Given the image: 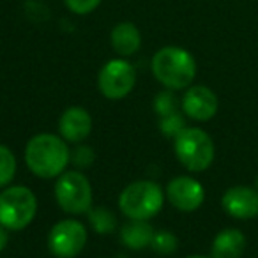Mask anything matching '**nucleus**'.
I'll use <instances>...</instances> for the list:
<instances>
[{
	"label": "nucleus",
	"instance_id": "14",
	"mask_svg": "<svg viewBox=\"0 0 258 258\" xmlns=\"http://www.w3.org/2000/svg\"><path fill=\"white\" fill-rule=\"evenodd\" d=\"M246 251V237L237 228H225L214 237L212 258H240Z\"/></svg>",
	"mask_w": 258,
	"mask_h": 258
},
{
	"label": "nucleus",
	"instance_id": "22",
	"mask_svg": "<svg viewBox=\"0 0 258 258\" xmlns=\"http://www.w3.org/2000/svg\"><path fill=\"white\" fill-rule=\"evenodd\" d=\"M71 163H75L78 168H87L94 161V152L89 147H78L75 154L71 156Z\"/></svg>",
	"mask_w": 258,
	"mask_h": 258
},
{
	"label": "nucleus",
	"instance_id": "3",
	"mask_svg": "<svg viewBox=\"0 0 258 258\" xmlns=\"http://www.w3.org/2000/svg\"><path fill=\"white\" fill-rule=\"evenodd\" d=\"M166 193L154 180H135L118 195V209L127 219L149 221L165 204Z\"/></svg>",
	"mask_w": 258,
	"mask_h": 258
},
{
	"label": "nucleus",
	"instance_id": "8",
	"mask_svg": "<svg viewBox=\"0 0 258 258\" xmlns=\"http://www.w3.org/2000/svg\"><path fill=\"white\" fill-rule=\"evenodd\" d=\"M87 244V228L78 219H62L48 233V249L55 258H75Z\"/></svg>",
	"mask_w": 258,
	"mask_h": 258
},
{
	"label": "nucleus",
	"instance_id": "6",
	"mask_svg": "<svg viewBox=\"0 0 258 258\" xmlns=\"http://www.w3.org/2000/svg\"><path fill=\"white\" fill-rule=\"evenodd\" d=\"M55 200L64 212L80 216L92 207V186L82 172L66 170L55 180Z\"/></svg>",
	"mask_w": 258,
	"mask_h": 258
},
{
	"label": "nucleus",
	"instance_id": "2",
	"mask_svg": "<svg viewBox=\"0 0 258 258\" xmlns=\"http://www.w3.org/2000/svg\"><path fill=\"white\" fill-rule=\"evenodd\" d=\"M152 75L168 90H182L191 87L197 76V60L180 46H165L152 57Z\"/></svg>",
	"mask_w": 258,
	"mask_h": 258
},
{
	"label": "nucleus",
	"instance_id": "10",
	"mask_svg": "<svg viewBox=\"0 0 258 258\" xmlns=\"http://www.w3.org/2000/svg\"><path fill=\"white\" fill-rule=\"evenodd\" d=\"M182 113L195 122H207L218 113L219 101L214 90L205 85H193L187 87L182 96Z\"/></svg>",
	"mask_w": 258,
	"mask_h": 258
},
{
	"label": "nucleus",
	"instance_id": "16",
	"mask_svg": "<svg viewBox=\"0 0 258 258\" xmlns=\"http://www.w3.org/2000/svg\"><path fill=\"white\" fill-rule=\"evenodd\" d=\"M89 221L90 226L96 233H101V235H106V233H111L117 226V218L111 211L104 207H97L89 211Z\"/></svg>",
	"mask_w": 258,
	"mask_h": 258
},
{
	"label": "nucleus",
	"instance_id": "1",
	"mask_svg": "<svg viewBox=\"0 0 258 258\" xmlns=\"http://www.w3.org/2000/svg\"><path fill=\"white\" fill-rule=\"evenodd\" d=\"M71 161L68 142L60 135L39 133L25 147V163L39 179H57L68 170Z\"/></svg>",
	"mask_w": 258,
	"mask_h": 258
},
{
	"label": "nucleus",
	"instance_id": "19",
	"mask_svg": "<svg viewBox=\"0 0 258 258\" xmlns=\"http://www.w3.org/2000/svg\"><path fill=\"white\" fill-rule=\"evenodd\" d=\"M154 110H156V113H158L159 117H166V115L179 111V101H177L173 90L166 89V90H163V92H159L158 96H156Z\"/></svg>",
	"mask_w": 258,
	"mask_h": 258
},
{
	"label": "nucleus",
	"instance_id": "23",
	"mask_svg": "<svg viewBox=\"0 0 258 258\" xmlns=\"http://www.w3.org/2000/svg\"><path fill=\"white\" fill-rule=\"evenodd\" d=\"M8 232H9V230H6L4 226L0 225V253H2V251L6 249V246H8V242H9Z\"/></svg>",
	"mask_w": 258,
	"mask_h": 258
},
{
	"label": "nucleus",
	"instance_id": "7",
	"mask_svg": "<svg viewBox=\"0 0 258 258\" xmlns=\"http://www.w3.org/2000/svg\"><path fill=\"white\" fill-rule=\"evenodd\" d=\"M137 85V69L125 58H111L97 75V89L106 99H122Z\"/></svg>",
	"mask_w": 258,
	"mask_h": 258
},
{
	"label": "nucleus",
	"instance_id": "24",
	"mask_svg": "<svg viewBox=\"0 0 258 258\" xmlns=\"http://www.w3.org/2000/svg\"><path fill=\"white\" fill-rule=\"evenodd\" d=\"M186 258H212V256H204V254H191V256H186Z\"/></svg>",
	"mask_w": 258,
	"mask_h": 258
},
{
	"label": "nucleus",
	"instance_id": "5",
	"mask_svg": "<svg viewBox=\"0 0 258 258\" xmlns=\"http://www.w3.org/2000/svg\"><path fill=\"white\" fill-rule=\"evenodd\" d=\"M37 198L27 186H8L0 191V225L9 232H20L34 221Z\"/></svg>",
	"mask_w": 258,
	"mask_h": 258
},
{
	"label": "nucleus",
	"instance_id": "9",
	"mask_svg": "<svg viewBox=\"0 0 258 258\" xmlns=\"http://www.w3.org/2000/svg\"><path fill=\"white\" fill-rule=\"evenodd\" d=\"M166 198L180 212H193L202 207L205 200V189L200 180L189 175L173 177L165 189Z\"/></svg>",
	"mask_w": 258,
	"mask_h": 258
},
{
	"label": "nucleus",
	"instance_id": "25",
	"mask_svg": "<svg viewBox=\"0 0 258 258\" xmlns=\"http://www.w3.org/2000/svg\"><path fill=\"white\" fill-rule=\"evenodd\" d=\"M254 187H256V191H258V177H256V184H254Z\"/></svg>",
	"mask_w": 258,
	"mask_h": 258
},
{
	"label": "nucleus",
	"instance_id": "20",
	"mask_svg": "<svg viewBox=\"0 0 258 258\" xmlns=\"http://www.w3.org/2000/svg\"><path fill=\"white\" fill-rule=\"evenodd\" d=\"M177 246H179V240H177V237L173 235L172 232H168V230L156 232L154 240H152V244H151L152 249L158 251V253H161V254L173 253V251H177Z\"/></svg>",
	"mask_w": 258,
	"mask_h": 258
},
{
	"label": "nucleus",
	"instance_id": "18",
	"mask_svg": "<svg viewBox=\"0 0 258 258\" xmlns=\"http://www.w3.org/2000/svg\"><path fill=\"white\" fill-rule=\"evenodd\" d=\"M186 115L180 113V111H175V113H170L166 117H159V129L165 137L175 138L177 135L186 127Z\"/></svg>",
	"mask_w": 258,
	"mask_h": 258
},
{
	"label": "nucleus",
	"instance_id": "4",
	"mask_svg": "<svg viewBox=\"0 0 258 258\" xmlns=\"http://www.w3.org/2000/svg\"><path fill=\"white\" fill-rule=\"evenodd\" d=\"M173 151L187 172H205L214 161V142L200 127H184L173 138Z\"/></svg>",
	"mask_w": 258,
	"mask_h": 258
},
{
	"label": "nucleus",
	"instance_id": "17",
	"mask_svg": "<svg viewBox=\"0 0 258 258\" xmlns=\"http://www.w3.org/2000/svg\"><path fill=\"white\" fill-rule=\"evenodd\" d=\"M16 175V156L8 145L0 144V189L11 186Z\"/></svg>",
	"mask_w": 258,
	"mask_h": 258
},
{
	"label": "nucleus",
	"instance_id": "21",
	"mask_svg": "<svg viewBox=\"0 0 258 258\" xmlns=\"http://www.w3.org/2000/svg\"><path fill=\"white\" fill-rule=\"evenodd\" d=\"M64 4L75 15H89L94 9H97L101 0H64Z\"/></svg>",
	"mask_w": 258,
	"mask_h": 258
},
{
	"label": "nucleus",
	"instance_id": "15",
	"mask_svg": "<svg viewBox=\"0 0 258 258\" xmlns=\"http://www.w3.org/2000/svg\"><path fill=\"white\" fill-rule=\"evenodd\" d=\"M156 230L149 221H138V219H129L127 225L120 228V240L127 249L140 251L145 247H151L154 240Z\"/></svg>",
	"mask_w": 258,
	"mask_h": 258
},
{
	"label": "nucleus",
	"instance_id": "12",
	"mask_svg": "<svg viewBox=\"0 0 258 258\" xmlns=\"http://www.w3.org/2000/svg\"><path fill=\"white\" fill-rule=\"evenodd\" d=\"M92 131V117L82 106H69L58 118V133L69 144H80Z\"/></svg>",
	"mask_w": 258,
	"mask_h": 258
},
{
	"label": "nucleus",
	"instance_id": "11",
	"mask_svg": "<svg viewBox=\"0 0 258 258\" xmlns=\"http://www.w3.org/2000/svg\"><path fill=\"white\" fill-rule=\"evenodd\" d=\"M221 205L233 219H254L258 216V191L249 186H233L225 191Z\"/></svg>",
	"mask_w": 258,
	"mask_h": 258
},
{
	"label": "nucleus",
	"instance_id": "13",
	"mask_svg": "<svg viewBox=\"0 0 258 258\" xmlns=\"http://www.w3.org/2000/svg\"><path fill=\"white\" fill-rule=\"evenodd\" d=\"M110 43H111V48H113L120 57H129V55H135L140 50L142 34L135 23L120 22L111 29Z\"/></svg>",
	"mask_w": 258,
	"mask_h": 258
}]
</instances>
